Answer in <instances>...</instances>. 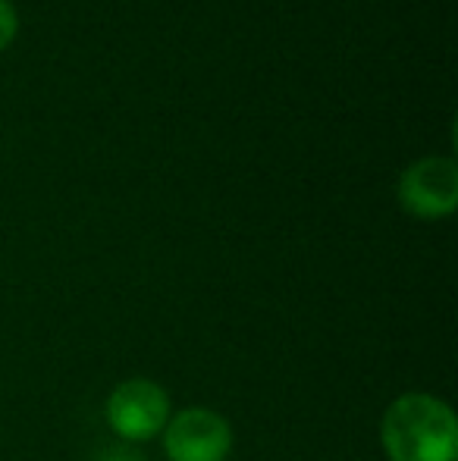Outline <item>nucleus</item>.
Wrapping results in <instances>:
<instances>
[{
    "label": "nucleus",
    "mask_w": 458,
    "mask_h": 461,
    "mask_svg": "<svg viewBox=\"0 0 458 461\" xmlns=\"http://www.w3.org/2000/svg\"><path fill=\"white\" fill-rule=\"evenodd\" d=\"M380 443L390 461H458L455 411L430 393H405L383 411Z\"/></svg>",
    "instance_id": "obj_1"
},
{
    "label": "nucleus",
    "mask_w": 458,
    "mask_h": 461,
    "mask_svg": "<svg viewBox=\"0 0 458 461\" xmlns=\"http://www.w3.org/2000/svg\"><path fill=\"white\" fill-rule=\"evenodd\" d=\"M107 424L122 443H148L164 433L170 420V395L148 376H132L113 386L107 395Z\"/></svg>",
    "instance_id": "obj_2"
},
{
    "label": "nucleus",
    "mask_w": 458,
    "mask_h": 461,
    "mask_svg": "<svg viewBox=\"0 0 458 461\" xmlns=\"http://www.w3.org/2000/svg\"><path fill=\"white\" fill-rule=\"evenodd\" d=\"M399 204L418 220H443L458 207V164L453 158H421L405 167L396 185Z\"/></svg>",
    "instance_id": "obj_3"
},
{
    "label": "nucleus",
    "mask_w": 458,
    "mask_h": 461,
    "mask_svg": "<svg viewBox=\"0 0 458 461\" xmlns=\"http://www.w3.org/2000/svg\"><path fill=\"white\" fill-rule=\"evenodd\" d=\"M164 452L170 461H227L232 452V427L214 408H183L166 420Z\"/></svg>",
    "instance_id": "obj_4"
},
{
    "label": "nucleus",
    "mask_w": 458,
    "mask_h": 461,
    "mask_svg": "<svg viewBox=\"0 0 458 461\" xmlns=\"http://www.w3.org/2000/svg\"><path fill=\"white\" fill-rule=\"evenodd\" d=\"M16 32H19L16 6H13L10 0H0V50H6L16 41Z\"/></svg>",
    "instance_id": "obj_5"
},
{
    "label": "nucleus",
    "mask_w": 458,
    "mask_h": 461,
    "mask_svg": "<svg viewBox=\"0 0 458 461\" xmlns=\"http://www.w3.org/2000/svg\"><path fill=\"white\" fill-rule=\"evenodd\" d=\"M94 461H145L139 449H132L129 443H120V446H107L104 452H98Z\"/></svg>",
    "instance_id": "obj_6"
}]
</instances>
